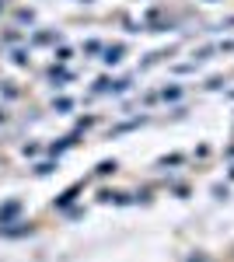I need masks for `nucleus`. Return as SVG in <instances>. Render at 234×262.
<instances>
[{
    "label": "nucleus",
    "mask_w": 234,
    "mask_h": 262,
    "mask_svg": "<svg viewBox=\"0 0 234 262\" xmlns=\"http://www.w3.org/2000/svg\"><path fill=\"white\" fill-rule=\"evenodd\" d=\"M109 171H116V161H101L98 164V175H109Z\"/></svg>",
    "instance_id": "nucleus-5"
},
{
    "label": "nucleus",
    "mask_w": 234,
    "mask_h": 262,
    "mask_svg": "<svg viewBox=\"0 0 234 262\" xmlns=\"http://www.w3.org/2000/svg\"><path fill=\"white\" fill-rule=\"evenodd\" d=\"M77 192H80V185H74V189H67V192H63V196L56 200V206H70V203L77 200Z\"/></svg>",
    "instance_id": "nucleus-2"
},
{
    "label": "nucleus",
    "mask_w": 234,
    "mask_h": 262,
    "mask_svg": "<svg viewBox=\"0 0 234 262\" xmlns=\"http://www.w3.org/2000/svg\"><path fill=\"white\" fill-rule=\"evenodd\" d=\"M53 108H59V112H67V108H70V98H59V101H53Z\"/></svg>",
    "instance_id": "nucleus-8"
},
{
    "label": "nucleus",
    "mask_w": 234,
    "mask_h": 262,
    "mask_svg": "<svg viewBox=\"0 0 234 262\" xmlns=\"http://www.w3.org/2000/svg\"><path fill=\"white\" fill-rule=\"evenodd\" d=\"M122 53H126V46H109L101 60H105V63H109V67H112V63H119V60H122Z\"/></svg>",
    "instance_id": "nucleus-1"
},
{
    "label": "nucleus",
    "mask_w": 234,
    "mask_h": 262,
    "mask_svg": "<svg viewBox=\"0 0 234 262\" xmlns=\"http://www.w3.org/2000/svg\"><path fill=\"white\" fill-rule=\"evenodd\" d=\"M189 262H206V259H203V255H193V259H189Z\"/></svg>",
    "instance_id": "nucleus-9"
},
{
    "label": "nucleus",
    "mask_w": 234,
    "mask_h": 262,
    "mask_svg": "<svg viewBox=\"0 0 234 262\" xmlns=\"http://www.w3.org/2000/svg\"><path fill=\"white\" fill-rule=\"evenodd\" d=\"M14 213H18V203H7V206L0 210V224H4V221H11Z\"/></svg>",
    "instance_id": "nucleus-3"
},
{
    "label": "nucleus",
    "mask_w": 234,
    "mask_h": 262,
    "mask_svg": "<svg viewBox=\"0 0 234 262\" xmlns=\"http://www.w3.org/2000/svg\"><path fill=\"white\" fill-rule=\"evenodd\" d=\"M161 95H164V98H168V101H175V98H178V88H164Z\"/></svg>",
    "instance_id": "nucleus-7"
},
{
    "label": "nucleus",
    "mask_w": 234,
    "mask_h": 262,
    "mask_svg": "<svg viewBox=\"0 0 234 262\" xmlns=\"http://www.w3.org/2000/svg\"><path fill=\"white\" fill-rule=\"evenodd\" d=\"M210 4H214V0H210Z\"/></svg>",
    "instance_id": "nucleus-10"
},
{
    "label": "nucleus",
    "mask_w": 234,
    "mask_h": 262,
    "mask_svg": "<svg viewBox=\"0 0 234 262\" xmlns=\"http://www.w3.org/2000/svg\"><path fill=\"white\" fill-rule=\"evenodd\" d=\"M49 77H53V81H70V74H67V70H56V67L49 70Z\"/></svg>",
    "instance_id": "nucleus-4"
},
{
    "label": "nucleus",
    "mask_w": 234,
    "mask_h": 262,
    "mask_svg": "<svg viewBox=\"0 0 234 262\" xmlns=\"http://www.w3.org/2000/svg\"><path fill=\"white\" fill-rule=\"evenodd\" d=\"M161 164H164V168H168V164H182V154H168Z\"/></svg>",
    "instance_id": "nucleus-6"
}]
</instances>
